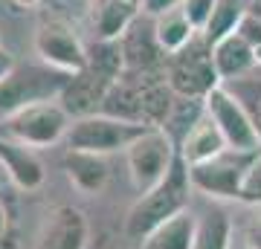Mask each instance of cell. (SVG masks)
Wrapping results in <instances>:
<instances>
[{
	"instance_id": "obj_1",
	"label": "cell",
	"mask_w": 261,
	"mask_h": 249,
	"mask_svg": "<svg viewBox=\"0 0 261 249\" xmlns=\"http://www.w3.org/2000/svg\"><path fill=\"white\" fill-rule=\"evenodd\" d=\"M192 180H189V165L183 159L174 162V168L166 174V180H160L154 188L142 191L137 197V203L125 214V238L130 243L140 246L151 232L171 220L174 214L189 209V197H192Z\"/></svg>"
},
{
	"instance_id": "obj_2",
	"label": "cell",
	"mask_w": 261,
	"mask_h": 249,
	"mask_svg": "<svg viewBox=\"0 0 261 249\" xmlns=\"http://www.w3.org/2000/svg\"><path fill=\"white\" fill-rule=\"evenodd\" d=\"M70 125H73V116L58 99H49V102H35L15 110L12 116L3 119V133L20 145L29 148H49L67 139L70 133Z\"/></svg>"
},
{
	"instance_id": "obj_3",
	"label": "cell",
	"mask_w": 261,
	"mask_h": 249,
	"mask_svg": "<svg viewBox=\"0 0 261 249\" xmlns=\"http://www.w3.org/2000/svg\"><path fill=\"white\" fill-rule=\"evenodd\" d=\"M148 130V125L140 122H128L119 116H108V113H90V116H79L70 125L67 133V148H79V151H93V154H125L137 139Z\"/></svg>"
},
{
	"instance_id": "obj_4",
	"label": "cell",
	"mask_w": 261,
	"mask_h": 249,
	"mask_svg": "<svg viewBox=\"0 0 261 249\" xmlns=\"http://www.w3.org/2000/svg\"><path fill=\"white\" fill-rule=\"evenodd\" d=\"M177 159H180V148L166 128H148L125 151L130 183L140 194L154 188L160 180H166V174L174 168Z\"/></svg>"
},
{
	"instance_id": "obj_5",
	"label": "cell",
	"mask_w": 261,
	"mask_h": 249,
	"mask_svg": "<svg viewBox=\"0 0 261 249\" xmlns=\"http://www.w3.org/2000/svg\"><path fill=\"white\" fill-rule=\"evenodd\" d=\"M70 84V75L58 73L53 67H15L0 81V119L12 116L15 110L35 102L61 99L64 87Z\"/></svg>"
},
{
	"instance_id": "obj_6",
	"label": "cell",
	"mask_w": 261,
	"mask_h": 249,
	"mask_svg": "<svg viewBox=\"0 0 261 249\" xmlns=\"http://www.w3.org/2000/svg\"><path fill=\"white\" fill-rule=\"evenodd\" d=\"M166 81L168 87L183 96V99H206L209 93L221 84L218 70L212 64V44L203 38V32L192 44L168 58L166 64Z\"/></svg>"
},
{
	"instance_id": "obj_7",
	"label": "cell",
	"mask_w": 261,
	"mask_h": 249,
	"mask_svg": "<svg viewBox=\"0 0 261 249\" xmlns=\"http://www.w3.org/2000/svg\"><path fill=\"white\" fill-rule=\"evenodd\" d=\"M255 154H244V151L226 148L224 154L206 159V162L189 165L192 188L197 194H203V197H212V200H241L244 177H247V168H250Z\"/></svg>"
},
{
	"instance_id": "obj_8",
	"label": "cell",
	"mask_w": 261,
	"mask_h": 249,
	"mask_svg": "<svg viewBox=\"0 0 261 249\" xmlns=\"http://www.w3.org/2000/svg\"><path fill=\"white\" fill-rule=\"evenodd\" d=\"M32 46H35V56L41 58V64L53 67L58 73L75 75L87 70V64H90V52L82 44L79 32L61 18L41 20L35 29V38H32Z\"/></svg>"
},
{
	"instance_id": "obj_9",
	"label": "cell",
	"mask_w": 261,
	"mask_h": 249,
	"mask_svg": "<svg viewBox=\"0 0 261 249\" xmlns=\"http://www.w3.org/2000/svg\"><path fill=\"white\" fill-rule=\"evenodd\" d=\"M203 104H206V113H209L215 119V125L221 128L226 145L232 148V151H244V154L261 151L258 125H255V119L247 113V107H244L226 87L218 84V87L203 99Z\"/></svg>"
},
{
	"instance_id": "obj_10",
	"label": "cell",
	"mask_w": 261,
	"mask_h": 249,
	"mask_svg": "<svg viewBox=\"0 0 261 249\" xmlns=\"http://www.w3.org/2000/svg\"><path fill=\"white\" fill-rule=\"evenodd\" d=\"M87 246H90V223H87V214L75 206L53 209L35 240V249H87Z\"/></svg>"
},
{
	"instance_id": "obj_11",
	"label": "cell",
	"mask_w": 261,
	"mask_h": 249,
	"mask_svg": "<svg viewBox=\"0 0 261 249\" xmlns=\"http://www.w3.org/2000/svg\"><path fill=\"white\" fill-rule=\"evenodd\" d=\"M0 168L6 171L12 185L20 191H38L47 180V168L35 154V148L20 145L6 133H0Z\"/></svg>"
},
{
	"instance_id": "obj_12",
	"label": "cell",
	"mask_w": 261,
	"mask_h": 249,
	"mask_svg": "<svg viewBox=\"0 0 261 249\" xmlns=\"http://www.w3.org/2000/svg\"><path fill=\"white\" fill-rule=\"evenodd\" d=\"M64 174L79 194L84 197H96L105 191L111 168H108V157L105 154H93V151H79V148H67L64 154Z\"/></svg>"
},
{
	"instance_id": "obj_13",
	"label": "cell",
	"mask_w": 261,
	"mask_h": 249,
	"mask_svg": "<svg viewBox=\"0 0 261 249\" xmlns=\"http://www.w3.org/2000/svg\"><path fill=\"white\" fill-rule=\"evenodd\" d=\"M142 15L137 0H90V23L96 41H122V35Z\"/></svg>"
},
{
	"instance_id": "obj_14",
	"label": "cell",
	"mask_w": 261,
	"mask_h": 249,
	"mask_svg": "<svg viewBox=\"0 0 261 249\" xmlns=\"http://www.w3.org/2000/svg\"><path fill=\"white\" fill-rule=\"evenodd\" d=\"M226 148L229 145H226L221 128H218L215 119L203 110V116H200V119L183 133V139H180V159H183L186 165H197V162H206V159L224 154Z\"/></svg>"
},
{
	"instance_id": "obj_15",
	"label": "cell",
	"mask_w": 261,
	"mask_h": 249,
	"mask_svg": "<svg viewBox=\"0 0 261 249\" xmlns=\"http://www.w3.org/2000/svg\"><path fill=\"white\" fill-rule=\"evenodd\" d=\"M212 64L218 70L221 81L238 78V75L250 73L255 67V46L241 35V32H229L221 41L212 44Z\"/></svg>"
},
{
	"instance_id": "obj_16",
	"label": "cell",
	"mask_w": 261,
	"mask_h": 249,
	"mask_svg": "<svg viewBox=\"0 0 261 249\" xmlns=\"http://www.w3.org/2000/svg\"><path fill=\"white\" fill-rule=\"evenodd\" d=\"M154 35H157L160 49L171 58V56H177V52H183L200 32H197V26L189 20L186 12L177 6V9L163 12V15L154 18Z\"/></svg>"
},
{
	"instance_id": "obj_17",
	"label": "cell",
	"mask_w": 261,
	"mask_h": 249,
	"mask_svg": "<svg viewBox=\"0 0 261 249\" xmlns=\"http://www.w3.org/2000/svg\"><path fill=\"white\" fill-rule=\"evenodd\" d=\"M195 235H197V217L192 212H180L171 220L151 232L137 249H195Z\"/></svg>"
},
{
	"instance_id": "obj_18",
	"label": "cell",
	"mask_w": 261,
	"mask_h": 249,
	"mask_svg": "<svg viewBox=\"0 0 261 249\" xmlns=\"http://www.w3.org/2000/svg\"><path fill=\"white\" fill-rule=\"evenodd\" d=\"M195 249H235L232 246V220L221 209H212L197 217Z\"/></svg>"
},
{
	"instance_id": "obj_19",
	"label": "cell",
	"mask_w": 261,
	"mask_h": 249,
	"mask_svg": "<svg viewBox=\"0 0 261 249\" xmlns=\"http://www.w3.org/2000/svg\"><path fill=\"white\" fill-rule=\"evenodd\" d=\"M247 12H250V0H218L212 18H209V23L203 29V38L209 44H215V41H221L229 32H238L241 20L247 18Z\"/></svg>"
},
{
	"instance_id": "obj_20",
	"label": "cell",
	"mask_w": 261,
	"mask_h": 249,
	"mask_svg": "<svg viewBox=\"0 0 261 249\" xmlns=\"http://www.w3.org/2000/svg\"><path fill=\"white\" fill-rule=\"evenodd\" d=\"M241 200L261 206V151L252 157L250 168H247V177H244V185H241Z\"/></svg>"
},
{
	"instance_id": "obj_21",
	"label": "cell",
	"mask_w": 261,
	"mask_h": 249,
	"mask_svg": "<svg viewBox=\"0 0 261 249\" xmlns=\"http://www.w3.org/2000/svg\"><path fill=\"white\" fill-rule=\"evenodd\" d=\"M215 6H218V0H183L180 3V9L189 15V20L197 26V32H203L209 18H212Z\"/></svg>"
},
{
	"instance_id": "obj_22",
	"label": "cell",
	"mask_w": 261,
	"mask_h": 249,
	"mask_svg": "<svg viewBox=\"0 0 261 249\" xmlns=\"http://www.w3.org/2000/svg\"><path fill=\"white\" fill-rule=\"evenodd\" d=\"M244 246L247 249H261V206L250 214V220L244 226Z\"/></svg>"
},
{
	"instance_id": "obj_23",
	"label": "cell",
	"mask_w": 261,
	"mask_h": 249,
	"mask_svg": "<svg viewBox=\"0 0 261 249\" xmlns=\"http://www.w3.org/2000/svg\"><path fill=\"white\" fill-rule=\"evenodd\" d=\"M180 3H183V0H142V12L151 15V18H157V15H163V12L177 9Z\"/></svg>"
},
{
	"instance_id": "obj_24",
	"label": "cell",
	"mask_w": 261,
	"mask_h": 249,
	"mask_svg": "<svg viewBox=\"0 0 261 249\" xmlns=\"http://www.w3.org/2000/svg\"><path fill=\"white\" fill-rule=\"evenodd\" d=\"M15 58L9 56V52H6V49H3V46H0V81H3V78H6V75L12 73V70H15Z\"/></svg>"
},
{
	"instance_id": "obj_25",
	"label": "cell",
	"mask_w": 261,
	"mask_h": 249,
	"mask_svg": "<svg viewBox=\"0 0 261 249\" xmlns=\"http://www.w3.org/2000/svg\"><path fill=\"white\" fill-rule=\"evenodd\" d=\"M6 229H9V209H6L3 200H0V238L6 235Z\"/></svg>"
},
{
	"instance_id": "obj_26",
	"label": "cell",
	"mask_w": 261,
	"mask_h": 249,
	"mask_svg": "<svg viewBox=\"0 0 261 249\" xmlns=\"http://www.w3.org/2000/svg\"><path fill=\"white\" fill-rule=\"evenodd\" d=\"M15 6H20V9H32V6H38L41 0H12Z\"/></svg>"
},
{
	"instance_id": "obj_27",
	"label": "cell",
	"mask_w": 261,
	"mask_h": 249,
	"mask_svg": "<svg viewBox=\"0 0 261 249\" xmlns=\"http://www.w3.org/2000/svg\"><path fill=\"white\" fill-rule=\"evenodd\" d=\"M250 12L261 20V0H252V3H250Z\"/></svg>"
},
{
	"instance_id": "obj_28",
	"label": "cell",
	"mask_w": 261,
	"mask_h": 249,
	"mask_svg": "<svg viewBox=\"0 0 261 249\" xmlns=\"http://www.w3.org/2000/svg\"><path fill=\"white\" fill-rule=\"evenodd\" d=\"M255 64H261V41L255 44Z\"/></svg>"
},
{
	"instance_id": "obj_29",
	"label": "cell",
	"mask_w": 261,
	"mask_h": 249,
	"mask_svg": "<svg viewBox=\"0 0 261 249\" xmlns=\"http://www.w3.org/2000/svg\"><path fill=\"white\" fill-rule=\"evenodd\" d=\"M137 3H142V0H137Z\"/></svg>"
},
{
	"instance_id": "obj_30",
	"label": "cell",
	"mask_w": 261,
	"mask_h": 249,
	"mask_svg": "<svg viewBox=\"0 0 261 249\" xmlns=\"http://www.w3.org/2000/svg\"><path fill=\"white\" fill-rule=\"evenodd\" d=\"M241 249H247V246H241Z\"/></svg>"
},
{
	"instance_id": "obj_31",
	"label": "cell",
	"mask_w": 261,
	"mask_h": 249,
	"mask_svg": "<svg viewBox=\"0 0 261 249\" xmlns=\"http://www.w3.org/2000/svg\"><path fill=\"white\" fill-rule=\"evenodd\" d=\"M0 171H3V168H0Z\"/></svg>"
}]
</instances>
